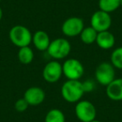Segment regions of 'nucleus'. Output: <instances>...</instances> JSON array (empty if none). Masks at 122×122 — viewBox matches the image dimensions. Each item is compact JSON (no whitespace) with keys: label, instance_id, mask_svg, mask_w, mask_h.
Returning a JSON list of instances; mask_svg holds the SVG:
<instances>
[{"label":"nucleus","instance_id":"423d86ee","mask_svg":"<svg viewBox=\"0 0 122 122\" xmlns=\"http://www.w3.org/2000/svg\"><path fill=\"white\" fill-rule=\"evenodd\" d=\"M95 78L100 85L107 86L115 79V67L111 63L102 62L95 69Z\"/></svg>","mask_w":122,"mask_h":122},{"label":"nucleus","instance_id":"2eb2a0df","mask_svg":"<svg viewBox=\"0 0 122 122\" xmlns=\"http://www.w3.org/2000/svg\"><path fill=\"white\" fill-rule=\"evenodd\" d=\"M98 32L95 31L91 26L85 27L81 34H80V40L85 44H92L95 42Z\"/></svg>","mask_w":122,"mask_h":122},{"label":"nucleus","instance_id":"0eeeda50","mask_svg":"<svg viewBox=\"0 0 122 122\" xmlns=\"http://www.w3.org/2000/svg\"><path fill=\"white\" fill-rule=\"evenodd\" d=\"M85 28V24L81 18L70 17L64 21L61 30L66 37L74 38L80 36Z\"/></svg>","mask_w":122,"mask_h":122},{"label":"nucleus","instance_id":"39448f33","mask_svg":"<svg viewBox=\"0 0 122 122\" xmlns=\"http://www.w3.org/2000/svg\"><path fill=\"white\" fill-rule=\"evenodd\" d=\"M75 113L77 119L81 122H90L96 118L95 106L89 100H80L76 103Z\"/></svg>","mask_w":122,"mask_h":122},{"label":"nucleus","instance_id":"1a4fd4ad","mask_svg":"<svg viewBox=\"0 0 122 122\" xmlns=\"http://www.w3.org/2000/svg\"><path fill=\"white\" fill-rule=\"evenodd\" d=\"M63 75L62 65L57 60L48 62L43 70V78L47 83L54 84L60 80Z\"/></svg>","mask_w":122,"mask_h":122},{"label":"nucleus","instance_id":"5701e85b","mask_svg":"<svg viewBox=\"0 0 122 122\" xmlns=\"http://www.w3.org/2000/svg\"><path fill=\"white\" fill-rule=\"evenodd\" d=\"M120 7H122V0H120Z\"/></svg>","mask_w":122,"mask_h":122},{"label":"nucleus","instance_id":"f257e3e1","mask_svg":"<svg viewBox=\"0 0 122 122\" xmlns=\"http://www.w3.org/2000/svg\"><path fill=\"white\" fill-rule=\"evenodd\" d=\"M84 90L80 80H67L61 87V95L68 103H77L83 97Z\"/></svg>","mask_w":122,"mask_h":122},{"label":"nucleus","instance_id":"6e6552de","mask_svg":"<svg viewBox=\"0 0 122 122\" xmlns=\"http://www.w3.org/2000/svg\"><path fill=\"white\" fill-rule=\"evenodd\" d=\"M112 24V19L110 14L99 9L90 18V26L98 33L107 31Z\"/></svg>","mask_w":122,"mask_h":122},{"label":"nucleus","instance_id":"f3484780","mask_svg":"<svg viewBox=\"0 0 122 122\" xmlns=\"http://www.w3.org/2000/svg\"><path fill=\"white\" fill-rule=\"evenodd\" d=\"M44 122H65V114L59 109H52L47 112Z\"/></svg>","mask_w":122,"mask_h":122},{"label":"nucleus","instance_id":"7ed1b4c3","mask_svg":"<svg viewBox=\"0 0 122 122\" xmlns=\"http://www.w3.org/2000/svg\"><path fill=\"white\" fill-rule=\"evenodd\" d=\"M71 51V44L65 38H57L50 42L47 49L48 54L54 60L65 59Z\"/></svg>","mask_w":122,"mask_h":122},{"label":"nucleus","instance_id":"dca6fc26","mask_svg":"<svg viewBox=\"0 0 122 122\" xmlns=\"http://www.w3.org/2000/svg\"><path fill=\"white\" fill-rule=\"evenodd\" d=\"M120 0H99L98 6L100 10L110 14L120 7Z\"/></svg>","mask_w":122,"mask_h":122},{"label":"nucleus","instance_id":"20e7f679","mask_svg":"<svg viewBox=\"0 0 122 122\" xmlns=\"http://www.w3.org/2000/svg\"><path fill=\"white\" fill-rule=\"evenodd\" d=\"M63 75L69 80H79L85 73V68L79 59L70 58L62 65Z\"/></svg>","mask_w":122,"mask_h":122},{"label":"nucleus","instance_id":"ddd939ff","mask_svg":"<svg viewBox=\"0 0 122 122\" xmlns=\"http://www.w3.org/2000/svg\"><path fill=\"white\" fill-rule=\"evenodd\" d=\"M95 43L101 49H110L115 46V35L109 30L100 32L97 34Z\"/></svg>","mask_w":122,"mask_h":122},{"label":"nucleus","instance_id":"a211bd4d","mask_svg":"<svg viewBox=\"0 0 122 122\" xmlns=\"http://www.w3.org/2000/svg\"><path fill=\"white\" fill-rule=\"evenodd\" d=\"M110 63L115 69L122 70V47H118L110 54Z\"/></svg>","mask_w":122,"mask_h":122},{"label":"nucleus","instance_id":"9d476101","mask_svg":"<svg viewBox=\"0 0 122 122\" xmlns=\"http://www.w3.org/2000/svg\"><path fill=\"white\" fill-rule=\"evenodd\" d=\"M24 98L29 104V105L36 106L44 101L45 92L40 87L33 86L26 90V91L24 92Z\"/></svg>","mask_w":122,"mask_h":122},{"label":"nucleus","instance_id":"aec40b11","mask_svg":"<svg viewBox=\"0 0 122 122\" xmlns=\"http://www.w3.org/2000/svg\"><path fill=\"white\" fill-rule=\"evenodd\" d=\"M82 86H83L84 92L86 93V92H91L95 89V83H94L93 80H86L85 82H82Z\"/></svg>","mask_w":122,"mask_h":122},{"label":"nucleus","instance_id":"6ab92c4d","mask_svg":"<svg viewBox=\"0 0 122 122\" xmlns=\"http://www.w3.org/2000/svg\"><path fill=\"white\" fill-rule=\"evenodd\" d=\"M29 107V104L27 103L24 98H20L15 102L14 104V108L18 112H24Z\"/></svg>","mask_w":122,"mask_h":122},{"label":"nucleus","instance_id":"f03ea898","mask_svg":"<svg viewBox=\"0 0 122 122\" xmlns=\"http://www.w3.org/2000/svg\"><path fill=\"white\" fill-rule=\"evenodd\" d=\"M11 43L19 48L29 46L32 43L33 34L24 25H15L11 28L9 33Z\"/></svg>","mask_w":122,"mask_h":122},{"label":"nucleus","instance_id":"412c9836","mask_svg":"<svg viewBox=\"0 0 122 122\" xmlns=\"http://www.w3.org/2000/svg\"><path fill=\"white\" fill-rule=\"evenodd\" d=\"M3 15H4V13H3V9H1V7H0V21L2 20Z\"/></svg>","mask_w":122,"mask_h":122},{"label":"nucleus","instance_id":"4be33fe9","mask_svg":"<svg viewBox=\"0 0 122 122\" xmlns=\"http://www.w3.org/2000/svg\"><path fill=\"white\" fill-rule=\"evenodd\" d=\"M90 122H101V121H100V120H96V119H95V120H93L92 121H90Z\"/></svg>","mask_w":122,"mask_h":122},{"label":"nucleus","instance_id":"4468645a","mask_svg":"<svg viewBox=\"0 0 122 122\" xmlns=\"http://www.w3.org/2000/svg\"><path fill=\"white\" fill-rule=\"evenodd\" d=\"M18 59L23 65H29L32 63L34 59V50L29 46L19 48L18 52Z\"/></svg>","mask_w":122,"mask_h":122},{"label":"nucleus","instance_id":"9b49d317","mask_svg":"<svg viewBox=\"0 0 122 122\" xmlns=\"http://www.w3.org/2000/svg\"><path fill=\"white\" fill-rule=\"evenodd\" d=\"M105 87V93L110 100L114 101L122 100V78H115Z\"/></svg>","mask_w":122,"mask_h":122},{"label":"nucleus","instance_id":"b1692460","mask_svg":"<svg viewBox=\"0 0 122 122\" xmlns=\"http://www.w3.org/2000/svg\"><path fill=\"white\" fill-rule=\"evenodd\" d=\"M1 1H2V0H0V2H1Z\"/></svg>","mask_w":122,"mask_h":122},{"label":"nucleus","instance_id":"f8f14e48","mask_svg":"<svg viewBox=\"0 0 122 122\" xmlns=\"http://www.w3.org/2000/svg\"><path fill=\"white\" fill-rule=\"evenodd\" d=\"M51 40L45 31L38 30L33 34L32 43L36 49L39 51H47Z\"/></svg>","mask_w":122,"mask_h":122}]
</instances>
